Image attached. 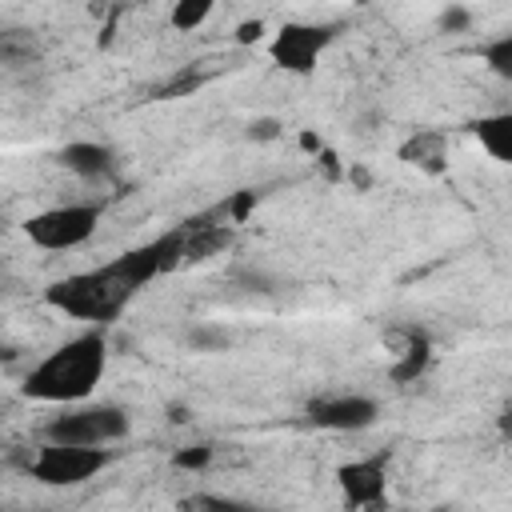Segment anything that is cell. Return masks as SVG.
Segmentation results:
<instances>
[{
    "mask_svg": "<svg viewBox=\"0 0 512 512\" xmlns=\"http://www.w3.org/2000/svg\"><path fill=\"white\" fill-rule=\"evenodd\" d=\"M216 12V0H172L168 24L176 32H196L200 24H208V16Z\"/></svg>",
    "mask_w": 512,
    "mask_h": 512,
    "instance_id": "cell-13",
    "label": "cell"
},
{
    "mask_svg": "<svg viewBox=\"0 0 512 512\" xmlns=\"http://www.w3.org/2000/svg\"><path fill=\"white\" fill-rule=\"evenodd\" d=\"M388 344H396V348H392V356H396L392 380H396V384H412V380L428 368V360H432V344H428V336H424L420 328H400V332L388 336Z\"/></svg>",
    "mask_w": 512,
    "mask_h": 512,
    "instance_id": "cell-11",
    "label": "cell"
},
{
    "mask_svg": "<svg viewBox=\"0 0 512 512\" xmlns=\"http://www.w3.org/2000/svg\"><path fill=\"white\" fill-rule=\"evenodd\" d=\"M472 136L480 140V148L496 164H508L512 160V112H488V116L472 120Z\"/></svg>",
    "mask_w": 512,
    "mask_h": 512,
    "instance_id": "cell-12",
    "label": "cell"
},
{
    "mask_svg": "<svg viewBox=\"0 0 512 512\" xmlns=\"http://www.w3.org/2000/svg\"><path fill=\"white\" fill-rule=\"evenodd\" d=\"M96 224H100V204L72 200V204H52L32 212L24 220V236L44 252H72L96 236Z\"/></svg>",
    "mask_w": 512,
    "mask_h": 512,
    "instance_id": "cell-4",
    "label": "cell"
},
{
    "mask_svg": "<svg viewBox=\"0 0 512 512\" xmlns=\"http://www.w3.org/2000/svg\"><path fill=\"white\" fill-rule=\"evenodd\" d=\"M208 464H212V444H188L172 456V468H180V472H200Z\"/></svg>",
    "mask_w": 512,
    "mask_h": 512,
    "instance_id": "cell-16",
    "label": "cell"
},
{
    "mask_svg": "<svg viewBox=\"0 0 512 512\" xmlns=\"http://www.w3.org/2000/svg\"><path fill=\"white\" fill-rule=\"evenodd\" d=\"M480 56H484V64H488V72H492V76L512 80V36H508V32H504V36H496V40H488Z\"/></svg>",
    "mask_w": 512,
    "mask_h": 512,
    "instance_id": "cell-14",
    "label": "cell"
},
{
    "mask_svg": "<svg viewBox=\"0 0 512 512\" xmlns=\"http://www.w3.org/2000/svg\"><path fill=\"white\" fill-rule=\"evenodd\" d=\"M252 204H256V192H252V188H244V192H240V196H236V200H232L228 208H232V216H236V220H244Z\"/></svg>",
    "mask_w": 512,
    "mask_h": 512,
    "instance_id": "cell-21",
    "label": "cell"
},
{
    "mask_svg": "<svg viewBox=\"0 0 512 512\" xmlns=\"http://www.w3.org/2000/svg\"><path fill=\"white\" fill-rule=\"evenodd\" d=\"M56 160H60L64 172H72V176H80V180H92V184L112 180V176L120 172V156H116V148L104 144V140H68V144L56 152Z\"/></svg>",
    "mask_w": 512,
    "mask_h": 512,
    "instance_id": "cell-9",
    "label": "cell"
},
{
    "mask_svg": "<svg viewBox=\"0 0 512 512\" xmlns=\"http://www.w3.org/2000/svg\"><path fill=\"white\" fill-rule=\"evenodd\" d=\"M336 484L348 508H372L384 500V456H368V460H352L336 468Z\"/></svg>",
    "mask_w": 512,
    "mask_h": 512,
    "instance_id": "cell-10",
    "label": "cell"
},
{
    "mask_svg": "<svg viewBox=\"0 0 512 512\" xmlns=\"http://www.w3.org/2000/svg\"><path fill=\"white\" fill-rule=\"evenodd\" d=\"M304 420L324 432H368L380 420V404L364 392H324L304 404Z\"/></svg>",
    "mask_w": 512,
    "mask_h": 512,
    "instance_id": "cell-8",
    "label": "cell"
},
{
    "mask_svg": "<svg viewBox=\"0 0 512 512\" xmlns=\"http://www.w3.org/2000/svg\"><path fill=\"white\" fill-rule=\"evenodd\" d=\"M280 132H284V124H280L276 116H256V120H248V128H244V136H248V140H260V144L280 140Z\"/></svg>",
    "mask_w": 512,
    "mask_h": 512,
    "instance_id": "cell-18",
    "label": "cell"
},
{
    "mask_svg": "<svg viewBox=\"0 0 512 512\" xmlns=\"http://www.w3.org/2000/svg\"><path fill=\"white\" fill-rule=\"evenodd\" d=\"M228 332L224 328H212V324H196L192 332H188V344L196 348V352H224L228 348Z\"/></svg>",
    "mask_w": 512,
    "mask_h": 512,
    "instance_id": "cell-15",
    "label": "cell"
},
{
    "mask_svg": "<svg viewBox=\"0 0 512 512\" xmlns=\"http://www.w3.org/2000/svg\"><path fill=\"white\" fill-rule=\"evenodd\" d=\"M108 368V336L104 328H88L64 344H56L44 360H36L20 384L28 400L40 404H80L96 392Z\"/></svg>",
    "mask_w": 512,
    "mask_h": 512,
    "instance_id": "cell-1",
    "label": "cell"
},
{
    "mask_svg": "<svg viewBox=\"0 0 512 512\" xmlns=\"http://www.w3.org/2000/svg\"><path fill=\"white\" fill-rule=\"evenodd\" d=\"M336 40L332 24H308V20H288L276 28V36L268 40V56L276 68L292 72V76H308L316 72L324 48Z\"/></svg>",
    "mask_w": 512,
    "mask_h": 512,
    "instance_id": "cell-7",
    "label": "cell"
},
{
    "mask_svg": "<svg viewBox=\"0 0 512 512\" xmlns=\"http://www.w3.org/2000/svg\"><path fill=\"white\" fill-rule=\"evenodd\" d=\"M108 464H112V448H84V444L44 440V448H36V456L28 460V476L48 484V488H76V484L100 476Z\"/></svg>",
    "mask_w": 512,
    "mask_h": 512,
    "instance_id": "cell-5",
    "label": "cell"
},
{
    "mask_svg": "<svg viewBox=\"0 0 512 512\" xmlns=\"http://www.w3.org/2000/svg\"><path fill=\"white\" fill-rule=\"evenodd\" d=\"M136 292L116 276L112 264L92 268V272H72L64 280H52L44 288L48 308L72 316V320H88V324H108L120 316V308L132 300Z\"/></svg>",
    "mask_w": 512,
    "mask_h": 512,
    "instance_id": "cell-2",
    "label": "cell"
},
{
    "mask_svg": "<svg viewBox=\"0 0 512 512\" xmlns=\"http://www.w3.org/2000/svg\"><path fill=\"white\" fill-rule=\"evenodd\" d=\"M300 144H304L308 152H320V140H316V132H304V136H300Z\"/></svg>",
    "mask_w": 512,
    "mask_h": 512,
    "instance_id": "cell-22",
    "label": "cell"
},
{
    "mask_svg": "<svg viewBox=\"0 0 512 512\" xmlns=\"http://www.w3.org/2000/svg\"><path fill=\"white\" fill-rule=\"evenodd\" d=\"M440 32H448V36H460V32H468L472 28V12L464 8V4H448L444 12H440Z\"/></svg>",
    "mask_w": 512,
    "mask_h": 512,
    "instance_id": "cell-17",
    "label": "cell"
},
{
    "mask_svg": "<svg viewBox=\"0 0 512 512\" xmlns=\"http://www.w3.org/2000/svg\"><path fill=\"white\" fill-rule=\"evenodd\" d=\"M132 432V420L120 404H64L60 416L48 420L44 440L52 444H84V448H112Z\"/></svg>",
    "mask_w": 512,
    "mask_h": 512,
    "instance_id": "cell-3",
    "label": "cell"
},
{
    "mask_svg": "<svg viewBox=\"0 0 512 512\" xmlns=\"http://www.w3.org/2000/svg\"><path fill=\"white\" fill-rule=\"evenodd\" d=\"M180 508H248L244 500H232V496H188V500H180Z\"/></svg>",
    "mask_w": 512,
    "mask_h": 512,
    "instance_id": "cell-19",
    "label": "cell"
},
{
    "mask_svg": "<svg viewBox=\"0 0 512 512\" xmlns=\"http://www.w3.org/2000/svg\"><path fill=\"white\" fill-rule=\"evenodd\" d=\"M108 264L116 268V276H120L132 292H140V288H148L156 276H168L172 268L184 264V228H172V232H164V236H152V240H144V244L120 252V256L108 260Z\"/></svg>",
    "mask_w": 512,
    "mask_h": 512,
    "instance_id": "cell-6",
    "label": "cell"
},
{
    "mask_svg": "<svg viewBox=\"0 0 512 512\" xmlns=\"http://www.w3.org/2000/svg\"><path fill=\"white\" fill-rule=\"evenodd\" d=\"M264 32H268L264 20H240V24H236V40H240V44H260Z\"/></svg>",
    "mask_w": 512,
    "mask_h": 512,
    "instance_id": "cell-20",
    "label": "cell"
}]
</instances>
